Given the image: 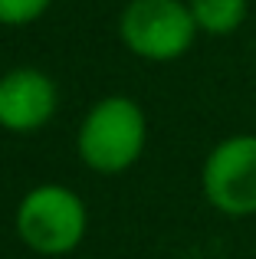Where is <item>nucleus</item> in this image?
<instances>
[{
	"instance_id": "f257e3e1",
	"label": "nucleus",
	"mask_w": 256,
	"mask_h": 259,
	"mask_svg": "<svg viewBox=\"0 0 256 259\" xmlns=\"http://www.w3.org/2000/svg\"><path fill=\"white\" fill-rule=\"evenodd\" d=\"M145 112L138 102L125 95H109L96 102L79 128V158L86 167L99 174H122L145 151Z\"/></svg>"
},
{
	"instance_id": "20e7f679",
	"label": "nucleus",
	"mask_w": 256,
	"mask_h": 259,
	"mask_svg": "<svg viewBox=\"0 0 256 259\" xmlns=\"http://www.w3.org/2000/svg\"><path fill=\"white\" fill-rule=\"evenodd\" d=\"M204 194L227 217L256 213V135H233L207 154Z\"/></svg>"
},
{
	"instance_id": "39448f33",
	"label": "nucleus",
	"mask_w": 256,
	"mask_h": 259,
	"mask_svg": "<svg viewBox=\"0 0 256 259\" xmlns=\"http://www.w3.org/2000/svg\"><path fill=\"white\" fill-rule=\"evenodd\" d=\"M56 85L39 69H13L0 79V128L7 132H36L56 112Z\"/></svg>"
},
{
	"instance_id": "0eeeda50",
	"label": "nucleus",
	"mask_w": 256,
	"mask_h": 259,
	"mask_svg": "<svg viewBox=\"0 0 256 259\" xmlns=\"http://www.w3.org/2000/svg\"><path fill=\"white\" fill-rule=\"evenodd\" d=\"M53 0H0V23L4 26H26L46 13Z\"/></svg>"
},
{
	"instance_id": "7ed1b4c3",
	"label": "nucleus",
	"mask_w": 256,
	"mask_h": 259,
	"mask_svg": "<svg viewBox=\"0 0 256 259\" xmlns=\"http://www.w3.org/2000/svg\"><path fill=\"white\" fill-rule=\"evenodd\" d=\"M118 30L128 50L151 63L184 56L197 36L191 4L184 0H132L122 13Z\"/></svg>"
},
{
	"instance_id": "f03ea898",
	"label": "nucleus",
	"mask_w": 256,
	"mask_h": 259,
	"mask_svg": "<svg viewBox=\"0 0 256 259\" xmlns=\"http://www.w3.org/2000/svg\"><path fill=\"white\" fill-rule=\"evenodd\" d=\"M17 233L33 253L66 256L86 236V203L59 184L36 187L17 210Z\"/></svg>"
},
{
	"instance_id": "423d86ee",
	"label": "nucleus",
	"mask_w": 256,
	"mask_h": 259,
	"mask_svg": "<svg viewBox=\"0 0 256 259\" xmlns=\"http://www.w3.org/2000/svg\"><path fill=\"white\" fill-rule=\"evenodd\" d=\"M191 13L197 30L210 36H227L246 20V0H191Z\"/></svg>"
}]
</instances>
